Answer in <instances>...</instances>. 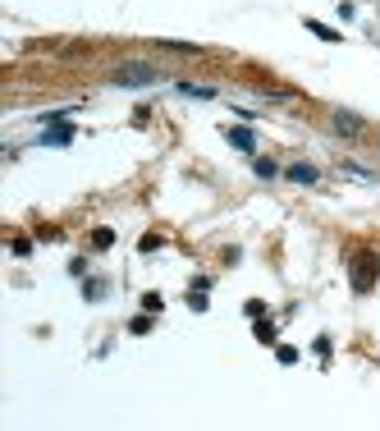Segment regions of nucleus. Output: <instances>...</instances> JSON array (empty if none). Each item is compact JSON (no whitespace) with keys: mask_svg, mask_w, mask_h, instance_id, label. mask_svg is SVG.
Here are the masks:
<instances>
[{"mask_svg":"<svg viewBox=\"0 0 380 431\" xmlns=\"http://www.w3.org/2000/svg\"><path fill=\"white\" fill-rule=\"evenodd\" d=\"M156 46H165V51H179V56H197V51H202V46H193V42H156Z\"/></svg>","mask_w":380,"mask_h":431,"instance_id":"obj_8","label":"nucleus"},{"mask_svg":"<svg viewBox=\"0 0 380 431\" xmlns=\"http://www.w3.org/2000/svg\"><path fill=\"white\" fill-rule=\"evenodd\" d=\"M156 78H161V74H156L152 65H124V69L110 74V83H115V88H152Z\"/></svg>","mask_w":380,"mask_h":431,"instance_id":"obj_1","label":"nucleus"},{"mask_svg":"<svg viewBox=\"0 0 380 431\" xmlns=\"http://www.w3.org/2000/svg\"><path fill=\"white\" fill-rule=\"evenodd\" d=\"M179 92H184V97H216V88H202V83H179Z\"/></svg>","mask_w":380,"mask_h":431,"instance_id":"obj_9","label":"nucleus"},{"mask_svg":"<svg viewBox=\"0 0 380 431\" xmlns=\"http://www.w3.org/2000/svg\"><path fill=\"white\" fill-rule=\"evenodd\" d=\"M307 33H316L321 42H339V33H335V28H326V23H316V19H307Z\"/></svg>","mask_w":380,"mask_h":431,"instance_id":"obj_7","label":"nucleus"},{"mask_svg":"<svg viewBox=\"0 0 380 431\" xmlns=\"http://www.w3.org/2000/svg\"><path fill=\"white\" fill-rule=\"evenodd\" d=\"M252 335H257L261 344H275V326H271V321H257V331H252Z\"/></svg>","mask_w":380,"mask_h":431,"instance_id":"obj_11","label":"nucleus"},{"mask_svg":"<svg viewBox=\"0 0 380 431\" xmlns=\"http://www.w3.org/2000/svg\"><path fill=\"white\" fill-rule=\"evenodd\" d=\"M376 276H380L376 253H358V257H353V289H358V294H367V289L376 285Z\"/></svg>","mask_w":380,"mask_h":431,"instance_id":"obj_2","label":"nucleus"},{"mask_svg":"<svg viewBox=\"0 0 380 431\" xmlns=\"http://www.w3.org/2000/svg\"><path fill=\"white\" fill-rule=\"evenodd\" d=\"M275 358H280V363H298V349H294V344H280V349H275Z\"/></svg>","mask_w":380,"mask_h":431,"instance_id":"obj_13","label":"nucleus"},{"mask_svg":"<svg viewBox=\"0 0 380 431\" xmlns=\"http://www.w3.org/2000/svg\"><path fill=\"white\" fill-rule=\"evenodd\" d=\"M225 138L239 147V152H252V133H248V129H225Z\"/></svg>","mask_w":380,"mask_h":431,"instance_id":"obj_6","label":"nucleus"},{"mask_svg":"<svg viewBox=\"0 0 380 431\" xmlns=\"http://www.w3.org/2000/svg\"><path fill=\"white\" fill-rule=\"evenodd\" d=\"M110 244H115V234H110V230H92V248H110Z\"/></svg>","mask_w":380,"mask_h":431,"instance_id":"obj_12","label":"nucleus"},{"mask_svg":"<svg viewBox=\"0 0 380 431\" xmlns=\"http://www.w3.org/2000/svg\"><path fill=\"white\" fill-rule=\"evenodd\" d=\"M284 175L294 179V184H316V166H303V161H298V166H289Z\"/></svg>","mask_w":380,"mask_h":431,"instance_id":"obj_5","label":"nucleus"},{"mask_svg":"<svg viewBox=\"0 0 380 431\" xmlns=\"http://www.w3.org/2000/svg\"><path fill=\"white\" fill-rule=\"evenodd\" d=\"M257 175L261 179H275V175H280V166H275L271 156H257Z\"/></svg>","mask_w":380,"mask_h":431,"instance_id":"obj_10","label":"nucleus"},{"mask_svg":"<svg viewBox=\"0 0 380 431\" xmlns=\"http://www.w3.org/2000/svg\"><path fill=\"white\" fill-rule=\"evenodd\" d=\"M335 133H344V138H353V133H362L367 124H362V115H353V111H335Z\"/></svg>","mask_w":380,"mask_h":431,"instance_id":"obj_3","label":"nucleus"},{"mask_svg":"<svg viewBox=\"0 0 380 431\" xmlns=\"http://www.w3.org/2000/svg\"><path fill=\"white\" fill-rule=\"evenodd\" d=\"M74 143V124H51L42 133V147H69Z\"/></svg>","mask_w":380,"mask_h":431,"instance_id":"obj_4","label":"nucleus"}]
</instances>
